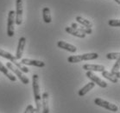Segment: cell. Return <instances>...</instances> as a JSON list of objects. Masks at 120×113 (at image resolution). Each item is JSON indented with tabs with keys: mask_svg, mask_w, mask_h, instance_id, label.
Segmentation results:
<instances>
[{
	"mask_svg": "<svg viewBox=\"0 0 120 113\" xmlns=\"http://www.w3.org/2000/svg\"><path fill=\"white\" fill-rule=\"evenodd\" d=\"M6 67H7L9 70H11L12 72H14V73L16 75V77H18V78L21 80V82H22V84H28L30 83L29 78H28L25 75L22 74V72L18 68H16V66H14V64L12 63H6Z\"/></svg>",
	"mask_w": 120,
	"mask_h": 113,
	"instance_id": "obj_4",
	"label": "cell"
},
{
	"mask_svg": "<svg viewBox=\"0 0 120 113\" xmlns=\"http://www.w3.org/2000/svg\"><path fill=\"white\" fill-rule=\"evenodd\" d=\"M108 24H109L110 26H112V27H119L120 20L119 19H110Z\"/></svg>",
	"mask_w": 120,
	"mask_h": 113,
	"instance_id": "obj_23",
	"label": "cell"
},
{
	"mask_svg": "<svg viewBox=\"0 0 120 113\" xmlns=\"http://www.w3.org/2000/svg\"><path fill=\"white\" fill-rule=\"evenodd\" d=\"M16 10L15 11V24L21 25L22 23V0L16 1Z\"/></svg>",
	"mask_w": 120,
	"mask_h": 113,
	"instance_id": "obj_7",
	"label": "cell"
},
{
	"mask_svg": "<svg viewBox=\"0 0 120 113\" xmlns=\"http://www.w3.org/2000/svg\"><path fill=\"white\" fill-rule=\"evenodd\" d=\"M94 86H95V84L93 83V82H90V83L86 84L84 87H82V88L79 91V96H85V95L87 93V92H89L92 89L94 88Z\"/></svg>",
	"mask_w": 120,
	"mask_h": 113,
	"instance_id": "obj_17",
	"label": "cell"
},
{
	"mask_svg": "<svg viewBox=\"0 0 120 113\" xmlns=\"http://www.w3.org/2000/svg\"><path fill=\"white\" fill-rule=\"evenodd\" d=\"M94 104L97 105L98 106H100L102 108H105L108 110H111V111H113V112H116L118 110V107H117L116 105H113L112 103H109L108 101H105V100L102 99V98H95L94 99Z\"/></svg>",
	"mask_w": 120,
	"mask_h": 113,
	"instance_id": "obj_5",
	"label": "cell"
},
{
	"mask_svg": "<svg viewBox=\"0 0 120 113\" xmlns=\"http://www.w3.org/2000/svg\"><path fill=\"white\" fill-rule=\"evenodd\" d=\"M120 53L119 52H110L106 55V58L110 60H112V59H117L119 58Z\"/></svg>",
	"mask_w": 120,
	"mask_h": 113,
	"instance_id": "obj_22",
	"label": "cell"
},
{
	"mask_svg": "<svg viewBox=\"0 0 120 113\" xmlns=\"http://www.w3.org/2000/svg\"><path fill=\"white\" fill-rule=\"evenodd\" d=\"M25 44H26V38H25L24 37L20 38L19 40H18V45H17V49H16V58L17 60L21 59V58H22Z\"/></svg>",
	"mask_w": 120,
	"mask_h": 113,
	"instance_id": "obj_9",
	"label": "cell"
},
{
	"mask_svg": "<svg viewBox=\"0 0 120 113\" xmlns=\"http://www.w3.org/2000/svg\"><path fill=\"white\" fill-rule=\"evenodd\" d=\"M86 75V77H87L89 79L92 80V82H93L94 84H98L99 87H101V88H106L107 87L106 82H105L104 80H102L101 78H99L98 76H96L93 71H87Z\"/></svg>",
	"mask_w": 120,
	"mask_h": 113,
	"instance_id": "obj_8",
	"label": "cell"
},
{
	"mask_svg": "<svg viewBox=\"0 0 120 113\" xmlns=\"http://www.w3.org/2000/svg\"><path fill=\"white\" fill-rule=\"evenodd\" d=\"M32 87L34 92V98L36 102V113H40L41 110V96L40 93V86H39V77L37 74L32 76Z\"/></svg>",
	"mask_w": 120,
	"mask_h": 113,
	"instance_id": "obj_1",
	"label": "cell"
},
{
	"mask_svg": "<svg viewBox=\"0 0 120 113\" xmlns=\"http://www.w3.org/2000/svg\"><path fill=\"white\" fill-rule=\"evenodd\" d=\"M98 58V54L95 52L92 53H86V54H81V55L77 56H70L68 58V61L69 63H79L81 61H88V60H94Z\"/></svg>",
	"mask_w": 120,
	"mask_h": 113,
	"instance_id": "obj_3",
	"label": "cell"
},
{
	"mask_svg": "<svg viewBox=\"0 0 120 113\" xmlns=\"http://www.w3.org/2000/svg\"><path fill=\"white\" fill-rule=\"evenodd\" d=\"M119 65H120V59L119 58H117V62L115 63V64L113 65V67H112V72H111V73L113 74V75H115L117 71H118V70H119Z\"/></svg>",
	"mask_w": 120,
	"mask_h": 113,
	"instance_id": "obj_21",
	"label": "cell"
},
{
	"mask_svg": "<svg viewBox=\"0 0 120 113\" xmlns=\"http://www.w3.org/2000/svg\"><path fill=\"white\" fill-rule=\"evenodd\" d=\"M102 77H105L106 79L110 80L111 82H112V83H117V78L116 77H115L114 75L112 74L111 72L107 71H102Z\"/></svg>",
	"mask_w": 120,
	"mask_h": 113,
	"instance_id": "obj_20",
	"label": "cell"
},
{
	"mask_svg": "<svg viewBox=\"0 0 120 113\" xmlns=\"http://www.w3.org/2000/svg\"><path fill=\"white\" fill-rule=\"evenodd\" d=\"M115 1H116V2H117V3L118 4H120V0H115Z\"/></svg>",
	"mask_w": 120,
	"mask_h": 113,
	"instance_id": "obj_26",
	"label": "cell"
},
{
	"mask_svg": "<svg viewBox=\"0 0 120 113\" xmlns=\"http://www.w3.org/2000/svg\"><path fill=\"white\" fill-rule=\"evenodd\" d=\"M76 21L79 23V25H83V26H85V27H86V28L92 29V27H93V23L91 22V21H89V20L84 18V17H80V16L76 17Z\"/></svg>",
	"mask_w": 120,
	"mask_h": 113,
	"instance_id": "obj_19",
	"label": "cell"
},
{
	"mask_svg": "<svg viewBox=\"0 0 120 113\" xmlns=\"http://www.w3.org/2000/svg\"><path fill=\"white\" fill-rule=\"evenodd\" d=\"M0 71L2 72L4 76H6V77H8L11 81H12V82H15V81H16V77H14L13 75L9 71L8 68H7L6 66H4L3 63H1V62H0Z\"/></svg>",
	"mask_w": 120,
	"mask_h": 113,
	"instance_id": "obj_16",
	"label": "cell"
},
{
	"mask_svg": "<svg viewBox=\"0 0 120 113\" xmlns=\"http://www.w3.org/2000/svg\"><path fill=\"white\" fill-rule=\"evenodd\" d=\"M71 27H73V28H74V29H76V30H79L80 32L85 33L86 35V34H91L92 32H93V31H92V29L85 27V26H83V25H79V23H73L72 25H71Z\"/></svg>",
	"mask_w": 120,
	"mask_h": 113,
	"instance_id": "obj_15",
	"label": "cell"
},
{
	"mask_svg": "<svg viewBox=\"0 0 120 113\" xmlns=\"http://www.w3.org/2000/svg\"><path fill=\"white\" fill-rule=\"evenodd\" d=\"M57 46L60 49H63V50H68L69 52H72V53H74L77 51V48L76 46H74L73 44H68L67 42H64V41H59L57 43Z\"/></svg>",
	"mask_w": 120,
	"mask_h": 113,
	"instance_id": "obj_11",
	"label": "cell"
},
{
	"mask_svg": "<svg viewBox=\"0 0 120 113\" xmlns=\"http://www.w3.org/2000/svg\"><path fill=\"white\" fill-rule=\"evenodd\" d=\"M65 30L68 33L71 34V35H73V36H74V37H77V38H86V34L82 33L79 30H76V29H74V28H73V27L68 26V27H66Z\"/></svg>",
	"mask_w": 120,
	"mask_h": 113,
	"instance_id": "obj_14",
	"label": "cell"
},
{
	"mask_svg": "<svg viewBox=\"0 0 120 113\" xmlns=\"http://www.w3.org/2000/svg\"><path fill=\"white\" fill-rule=\"evenodd\" d=\"M42 19L46 24H49L52 22V17H51L50 10L49 7H44L42 9Z\"/></svg>",
	"mask_w": 120,
	"mask_h": 113,
	"instance_id": "obj_18",
	"label": "cell"
},
{
	"mask_svg": "<svg viewBox=\"0 0 120 113\" xmlns=\"http://www.w3.org/2000/svg\"><path fill=\"white\" fill-rule=\"evenodd\" d=\"M14 25H15V11H10L8 14V21H7V35L10 38L14 36Z\"/></svg>",
	"mask_w": 120,
	"mask_h": 113,
	"instance_id": "obj_6",
	"label": "cell"
},
{
	"mask_svg": "<svg viewBox=\"0 0 120 113\" xmlns=\"http://www.w3.org/2000/svg\"><path fill=\"white\" fill-rule=\"evenodd\" d=\"M33 105H28V107L26 108V110H25V111H24V113H30V111H31V110L33 109Z\"/></svg>",
	"mask_w": 120,
	"mask_h": 113,
	"instance_id": "obj_24",
	"label": "cell"
},
{
	"mask_svg": "<svg viewBox=\"0 0 120 113\" xmlns=\"http://www.w3.org/2000/svg\"><path fill=\"white\" fill-rule=\"evenodd\" d=\"M0 56L3 57L4 58H6V59L10 60L11 63H13L16 68H18V69L22 72H23V73H29V72H30V70H29L28 67H26L24 64H22V63H19V62L17 61V59L16 58V57L13 56L12 54H11L10 52H7L6 50H2V49H0Z\"/></svg>",
	"mask_w": 120,
	"mask_h": 113,
	"instance_id": "obj_2",
	"label": "cell"
},
{
	"mask_svg": "<svg viewBox=\"0 0 120 113\" xmlns=\"http://www.w3.org/2000/svg\"><path fill=\"white\" fill-rule=\"evenodd\" d=\"M49 93L44 92L41 96V109L40 113H49Z\"/></svg>",
	"mask_w": 120,
	"mask_h": 113,
	"instance_id": "obj_12",
	"label": "cell"
},
{
	"mask_svg": "<svg viewBox=\"0 0 120 113\" xmlns=\"http://www.w3.org/2000/svg\"><path fill=\"white\" fill-rule=\"evenodd\" d=\"M21 63L22 64H26V65H31V66H36L39 68H42L45 66V63L42 61L39 60H33V59H28V58H22L21 60Z\"/></svg>",
	"mask_w": 120,
	"mask_h": 113,
	"instance_id": "obj_10",
	"label": "cell"
},
{
	"mask_svg": "<svg viewBox=\"0 0 120 113\" xmlns=\"http://www.w3.org/2000/svg\"><path fill=\"white\" fill-rule=\"evenodd\" d=\"M83 70L86 71H104L105 66L104 65H100V64H85L83 65Z\"/></svg>",
	"mask_w": 120,
	"mask_h": 113,
	"instance_id": "obj_13",
	"label": "cell"
},
{
	"mask_svg": "<svg viewBox=\"0 0 120 113\" xmlns=\"http://www.w3.org/2000/svg\"><path fill=\"white\" fill-rule=\"evenodd\" d=\"M30 113H36V110L35 108H33L32 110H31V111H30Z\"/></svg>",
	"mask_w": 120,
	"mask_h": 113,
	"instance_id": "obj_25",
	"label": "cell"
}]
</instances>
